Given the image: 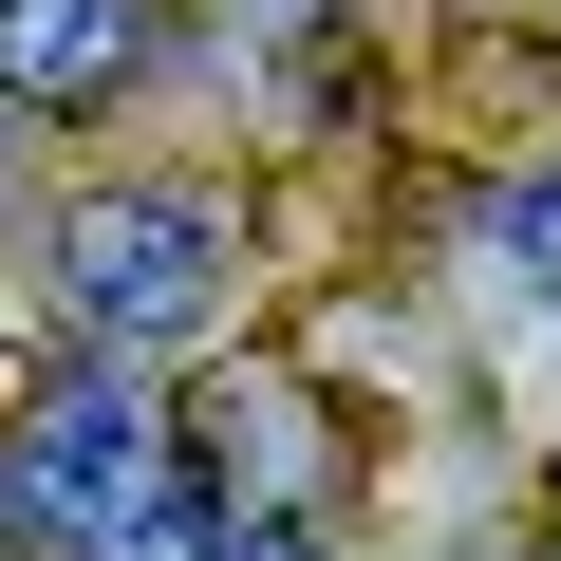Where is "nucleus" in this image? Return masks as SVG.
<instances>
[{
  "label": "nucleus",
  "mask_w": 561,
  "mask_h": 561,
  "mask_svg": "<svg viewBox=\"0 0 561 561\" xmlns=\"http://www.w3.org/2000/svg\"><path fill=\"white\" fill-rule=\"evenodd\" d=\"M57 300L94 337H206L225 319V206L206 187H94L57 225Z\"/></svg>",
  "instance_id": "nucleus-1"
},
{
  "label": "nucleus",
  "mask_w": 561,
  "mask_h": 561,
  "mask_svg": "<svg viewBox=\"0 0 561 561\" xmlns=\"http://www.w3.org/2000/svg\"><path fill=\"white\" fill-rule=\"evenodd\" d=\"M150 486V393L131 375H57L38 412H20V505L38 524H94V505H131Z\"/></svg>",
  "instance_id": "nucleus-2"
},
{
  "label": "nucleus",
  "mask_w": 561,
  "mask_h": 561,
  "mask_svg": "<svg viewBox=\"0 0 561 561\" xmlns=\"http://www.w3.org/2000/svg\"><path fill=\"white\" fill-rule=\"evenodd\" d=\"M131 57H150L131 0H0V94H20V113H94Z\"/></svg>",
  "instance_id": "nucleus-3"
},
{
  "label": "nucleus",
  "mask_w": 561,
  "mask_h": 561,
  "mask_svg": "<svg viewBox=\"0 0 561 561\" xmlns=\"http://www.w3.org/2000/svg\"><path fill=\"white\" fill-rule=\"evenodd\" d=\"M505 243L542 262V319H561V187H524V206H505Z\"/></svg>",
  "instance_id": "nucleus-4"
},
{
  "label": "nucleus",
  "mask_w": 561,
  "mask_h": 561,
  "mask_svg": "<svg viewBox=\"0 0 561 561\" xmlns=\"http://www.w3.org/2000/svg\"><path fill=\"white\" fill-rule=\"evenodd\" d=\"M206 561H319V542H300V524H225Z\"/></svg>",
  "instance_id": "nucleus-5"
},
{
  "label": "nucleus",
  "mask_w": 561,
  "mask_h": 561,
  "mask_svg": "<svg viewBox=\"0 0 561 561\" xmlns=\"http://www.w3.org/2000/svg\"><path fill=\"white\" fill-rule=\"evenodd\" d=\"M542 561H561V542H542Z\"/></svg>",
  "instance_id": "nucleus-6"
}]
</instances>
